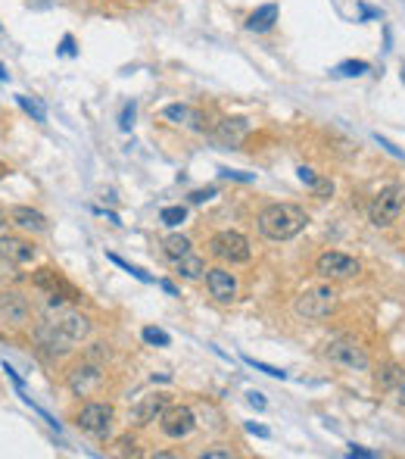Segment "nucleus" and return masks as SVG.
Instances as JSON below:
<instances>
[{"label": "nucleus", "mask_w": 405, "mask_h": 459, "mask_svg": "<svg viewBox=\"0 0 405 459\" xmlns=\"http://www.w3.org/2000/svg\"><path fill=\"white\" fill-rule=\"evenodd\" d=\"M256 222L268 240H290L309 225V212L296 203H268Z\"/></svg>", "instance_id": "1"}, {"label": "nucleus", "mask_w": 405, "mask_h": 459, "mask_svg": "<svg viewBox=\"0 0 405 459\" xmlns=\"http://www.w3.org/2000/svg\"><path fill=\"white\" fill-rule=\"evenodd\" d=\"M337 303H340V294L334 284H318V288H309L296 297L293 312L306 322H318V319H328L337 310Z\"/></svg>", "instance_id": "2"}, {"label": "nucleus", "mask_w": 405, "mask_h": 459, "mask_svg": "<svg viewBox=\"0 0 405 459\" xmlns=\"http://www.w3.org/2000/svg\"><path fill=\"white\" fill-rule=\"evenodd\" d=\"M402 210H405V188L402 184H387V188H380V191L374 194V200H371L368 219L374 228H390L393 222L402 216Z\"/></svg>", "instance_id": "3"}, {"label": "nucleus", "mask_w": 405, "mask_h": 459, "mask_svg": "<svg viewBox=\"0 0 405 459\" xmlns=\"http://www.w3.org/2000/svg\"><path fill=\"white\" fill-rule=\"evenodd\" d=\"M322 356L330 362V366H340V369H350V372H368V353L365 347L358 344L356 338H334L324 344Z\"/></svg>", "instance_id": "4"}, {"label": "nucleus", "mask_w": 405, "mask_h": 459, "mask_svg": "<svg viewBox=\"0 0 405 459\" xmlns=\"http://www.w3.org/2000/svg\"><path fill=\"white\" fill-rule=\"evenodd\" d=\"M358 272H362V262L350 253H340V250H324L315 260V275L328 278V282H346V278H356Z\"/></svg>", "instance_id": "5"}, {"label": "nucleus", "mask_w": 405, "mask_h": 459, "mask_svg": "<svg viewBox=\"0 0 405 459\" xmlns=\"http://www.w3.org/2000/svg\"><path fill=\"white\" fill-rule=\"evenodd\" d=\"M209 253L222 262H231V266H240V262H250L252 247L250 240L240 232H218L209 238Z\"/></svg>", "instance_id": "6"}, {"label": "nucleus", "mask_w": 405, "mask_h": 459, "mask_svg": "<svg viewBox=\"0 0 405 459\" xmlns=\"http://www.w3.org/2000/svg\"><path fill=\"white\" fill-rule=\"evenodd\" d=\"M112 419H116V410H112V403H84L81 412H78L75 425L84 431V434H91V438L103 441L109 438V431H112Z\"/></svg>", "instance_id": "7"}, {"label": "nucleus", "mask_w": 405, "mask_h": 459, "mask_svg": "<svg viewBox=\"0 0 405 459\" xmlns=\"http://www.w3.org/2000/svg\"><path fill=\"white\" fill-rule=\"evenodd\" d=\"M31 284L50 297V303H63V300H69V303H78V300H81V294H78V290L72 288V284L66 282L63 275H60V269H53V266L38 269L35 275H31Z\"/></svg>", "instance_id": "8"}, {"label": "nucleus", "mask_w": 405, "mask_h": 459, "mask_svg": "<svg viewBox=\"0 0 405 459\" xmlns=\"http://www.w3.org/2000/svg\"><path fill=\"white\" fill-rule=\"evenodd\" d=\"M103 382H106V378H103V366H100V362H94V360H88V356H84V360L69 372V378H66V384H69V390L75 397L97 394V390L103 388Z\"/></svg>", "instance_id": "9"}, {"label": "nucleus", "mask_w": 405, "mask_h": 459, "mask_svg": "<svg viewBox=\"0 0 405 459\" xmlns=\"http://www.w3.org/2000/svg\"><path fill=\"white\" fill-rule=\"evenodd\" d=\"M35 340H38L41 350H47L50 356H69L72 350H75V340H72L60 325H53L47 316L35 322Z\"/></svg>", "instance_id": "10"}, {"label": "nucleus", "mask_w": 405, "mask_h": 459, "mask_svg": "<svg viewBox=\"0 0 405 459\" xmlns=\"http://www.w3.org/2000/svg\"><path fill=\"white\" fill-rule=\"evenodd\" d=\"M47 319L53 322V325L63 328L75 344H81V340L91 334V319L81 316V312H75V310H69V306H63V303H50Z\"/></svg>", "instance_id": "11"}, {"label": "nucleus", "mask_w": 405, "mask_h": 459, "mask_svg": "<svg viewBox=\"0 0 405 459\" xmlns=\"http://www.w3.org/2000/svg\"><path fill=\"white\" fill-rule=\"evenodd\" d=\"M196 428V412L190 406H168L159 416V431L172 441H184L190 438Z\"/></svg>", "instance_id": "12"}, {"label": "nucleus", "mask_w": 405, "mask_h": 459, "mask_svg": "<svg viewBox=\"0 0 405 459\" xmlns=\"http://www.w3.org/2000/svg\"><path fill=\"white\" fill-rule=\"evenodd\" d=\"M206 290H209V297L218 300V303H234L237 300V278H234L231 269L212 266V269H206Z\"/></svg>", "instance_id": "13"}, {"label": "nucleus", "mask_w": 405, "mask_h": 459, "mask_svg": "<svg viewBox=\"0 0 405 459\" xmlns=\"http://www.w3.org/2000/svg\"><path fill=\"white\" fill-rule=\"evenodd\" d=\"M168 406H172V394H162V390L140 397V400L131 406V425H150V422H156V419H159Z\"/></svg>", "instance_id": "14"}, {"label": "nucleus", "mask_w": 405, "mask_h": 459, "mask_svg": "<svg viewBox=\"0 0 405 459\" xmlns=\"http://www.w3.org/2000/svg\"><path fill=\"white\" fill-rule=\"evenodd\" d=\"M0 256L13 266H28L38 256V247L19 234H0Z\"/></svg>", "instance_id": "15"}, {"label": "nucleus", "mask_w": 405, "mask_h": 459, "mask_svg": "<svg viewBox=\"0 0 405 459\" xmlns=\"http://www.w3.org/2000/svg\"><path fill=\"white\" fill-rule=\"evenodd\" d=\"M0 316L7 319L10 325H25L28 319H31V306L16 290H0Z\"/></svg>", "instance_id": "16"}, {"label": "nucleus", "mask_w": 405, "mask_h": 459, "mask_svg": "<svg viewBox=\"0 0 405 459\" xmlns=\"http://www.w3.org/2000/svg\"><path fill=\"white\" fill-rule=\"evenodd\" d=\"M10 222H13L16 228H22V232H31V234H44L50 228L47 216L38 210H31V206H10Z\"/></svg>", "instance_id": "17"}, {"label": "nucleus", "mask_w": 405, "mask_h": 459, "mask_svg": "<svg viewBox=\"0 0 405 459\" xmlns=\"http://www.w3.org/2000/svg\"><path fill=\"white\" fill-rule=\"evenodd\" d=\"M172 266H175V272L181 278H187V282H196V278H202L206 275V260H202L200 253H184L181 260H172Z\"/></svg>", "instance_id": "18"}, {"label": "nucleus", "mask_w": 405, "mask_h": 459, "mask_svg": "<svg viewBox=\"0 0 405 459\" xmlns=\"http://www.w3.org/2000/svg\"><path fill=\"white\" fill-rule=\"evenodd\" d=\"M274 22H278V3H265L246 16V32H268L274 29Z\"/></svg>", "instance_id": "19"}, {"label": "nucleus", "mask_w": 405, "mask_h": 459, "mask_svg": "<svg viewBox=\"0 0 405 459\" xmlns=\"http://www.w3.org/2000/svg\"><path fill=\"white\" fill-rule=\"evenodd\" d=\"M246 132H250V122L246 119H222L215 128V138L222 144H237Z\"/></svg>", "instance_id": "20"}, {"label": "nucleus", "mask_w": 405, "mask_h": 459, "mask_svg": "<svg viewBox=\"0 0 405 459\" xmlns=\"http://www.w3.org/2000/svg\"><path fill=\"white\" fill-rule=\"evenodd\" d=\"M402 378H405V369L399 366V362H384V366L374 372V384H378L380 390H396Z\"/></svg>", "instance_id": "21"}, {"label": "nucleus", "mask_w": 405, "mask_h": 459, "mask_svg": "<svg viewBox=\"0 0 405 459\" xmlns=\"http://www.w3.org/2000/svg\"><path fill=\"white\" fill-rule=\"evenodd\" d=\"M190 250H194V244H190L187 234H166V238H162V253H166L168 260H181Z\"/></svg>", "instance_id": "22"}, {"label": "nucleus", "mask_w": 405, "mask_h": 459, "mask_svg": "<svg viewBox=\"0 0 405 459\" xmlns=\"http://www.w3.org/2000/svg\"><path fill=\"white\" fill-rule=\"evenodd\" d=\"M334 72L343 78H358V75H365V72H371V63H365V60H343Z\"/></svg>", "instance_id": "23"}, {"label": "nucleus", "mask_w": 405, "mask_h": 459, "mask_svg": "<svg viewBox=\"0 0 405 459\" xmlns=\"http://www.w3.org/2000/svg\"><path fill=\"white\" fill-rule=\"evenodd\" d=\"M159 219L166 222L168 228H178V225H181L184 219H187V206H162Z\"/></svg>", "instance_id": "24"}, {"label": "nucleus", "mask_w": 405, "mask_h": 459, "mask_svg": "<svg viewBox=\"0 0 405 459\" xmlns=\"http://www.w3.org/2000/svg\"><path fill=\"white\" fill-rule=\"evenodd\" d=\"M109 262H116V266H119V269H125V272H131V275L138 278V282H144V284H153V275H147L144 269H138V266H131V262H125V260H122V256L109 253Z\"/></svg>", "instance_id": "25"}, {"label": "nucleus", "mask_w": 405, "mask_h": 459, "mask_svg": "<svg viewBox=\"0 0 405 459\" xmlns=\"http://www.w3.org/2000/svg\"><path fill=\"white\" fill-rule=\"evenodd\" d=\"M140 338L147 340V344H153V347H168V344H172V338H168L162 328H156V325H147L144 332H140Z\"/></svg>", "instance_id": "26"}, {"label": "nucleus", "mask_w": 405, "mask_h": 459, "mask_svg": "<svg viewBox=\"0 0 405 459\" xmlns=\"http://www.w3.org/2000/svg\"><path fill=\"white\" fill-rule=\"evenodd\" d=\"M244 362H246V366H252V369H256V372H265L268 378H280V382H284V378H287V372H284V369H274V366H268V362H259V360H252V356H244Z\"/></svg>", "instance_id": "27"}, {"label": "nucleus", "mask_w": 405, "mask_h": 459, "mask_svg": "<svg viewBox=\"0 0 405 459\" xmlns=\"http://www.w3.org/2000/svg\"><path fill=\"white\" fill-rule=\"evenodd\" d=\"M312 194L318 200H324V197H330V194H334V182H330V178H315V184H312Z\"/></svg>", "instance_id": "28"}, {"label": "nucleus", "mask_w": 405, "mask_h": 459, "mask_svg": "<svg viewBox=\"0 0 405 459\" xmlns=\"http://www.w3.org/2000/svg\"><path fill=\"white\" fill-rule=\"evenodd\" d=\"M134 116H138V106H134V100H131V103L122 106V116H119V128H122V132H128V128L134 125Z\"/></svg>", "instance_id": "29"}, {"label": "nucleus", "mask_w": 405, "mask_h": 459, "mask_svg": "<svg viewBox=\"0 0 405 459\" xmlns=\"http://www.w3.org/2000/svg\"><path fill=\"white\" fill-rule=\"evenodd\" d=\"M16 100H19V106H22V110H25V113H31V116H35V122H44V110L35 103V100H28L25 94H19V97H16Z\"/></svg>", "instance_id": "30"}, {"label": "nucleus", "mask_w": 405, "mask_h": 459, "mask_svg": "<svg viewBox=\"0 0 405 459\" xmlns=\"http://www.w3.org/2000/svg\"><path fill=\"white\" fill-rule=\"evenodd\" d=\"M234 453L228 450V447H206V450L200 453V459H231Z\"/></svg>", "instance_id": "31"}, {"label": "nucleus", "mask_w": 405, "mask_h": 459, "mask_svg": "<svg viewBox=\"0 0 405 459\" xmlns=\"http://www.w3.org/2000/svg\"><path fill=\"white\" fill-rule=\"evenodd\" d=\"M212 197H218V188H200V191L190 194V203H206Z\"/></svg>", "instance_id": "32"}, {"label": "nucleus", "mask_w": 405, "mask_h": 459, "mask_svg": "<svg viewBox=\"0 0 405 459\" xmlns=\"http://www.w3.org/2000/svg\"><path fill=\"white\" fill-rule=\"evenodd\" d=\"M128 453H131V456H138V441H134V438H122L119 441V456H128Z\"/></svg>", "instance_id": "33"}, {"label": "nucleus", "mask_w": 405, "mask_h": 459, "mask_svg": "<svg viewBox=\"0 0 405 459\" xmlns=\"http://www.w3.org/2000/svg\"><path fill=\"white\" fill-rule=\"evenodd\" d=\"M374 138H378V144H380V147H384L390 156H396V160H405V153H402V150H399V147H393V144L387 141V138H380V134H374Z\"/></svg>", "instance_id": "34"}, {"label": "nucleus", "mask_w": 405, "mask_h": 459, "mask_svg": "<svg viewBox=\"0 0 405 459\" xmlns=\"http://www.w3.org/2000/svg\"><path fill=\"white\" fill-rule=\"evenodd\" d=\"M296 175H300V182L309 184V188H312L315 178H318V175H315V169H309V166H300V169H296Z\"/></svg>", "instance_id": "35"}, {"label": "nucleus", "mask_w": 405, "mask_h": 459, "mask_svg": "<svg viewBox=\"0 0 405 459\" xmlns=\"http://www.w3.org/2000/svg\"><path fill=\"white\" fill-rule=\"evenodd\" d=\"M246 431L256 434V438H272V431H268L265 425H256V422H246Z\"/></svg>", "instance_id": "36"}, {"label": "nucleus", "mask_w": 405, "mask_h": 459, "mask_svg": "<svg viewBox=\"0 0 405 459\" xmlns=\"http://www.w3.org/2000/svg\"><path fill=\"white\" fill-rule=\"evenodd\" d=\"M246 400H250V406H256V410H265V397L259 394V390H250V394H246Z\"/></svg>", "instance_id": "37"}, {"label": "nucleus", "mask_w": 405, "mask_h": 459, "mask_svg": "<svg viewBox=\"0 0 405 459\" xmlns=\"http://www.w3.org/2000/svg\"><path fill=\"white\" fill-rule=\"evenodd\" d=\"M224 178H237V182H252L250 172H234V169H218Z\"/></svg>", "instance_id": "38"}, {"label": "nucleus", "mask_w": 405, "mask_h": 459, "mask_svg": "<svg viewBox=\"0 0 405 459\" xmlns=\"http://www.w3.org/2000/svg\"><path fill=\"white\" fill-rule=\"evenodd\" d=\"M350 456H362V459H374V456H378V453H374V450H365V447H356V444H352V447H350Z\"/></svg>", "instance_id": "39"}, {"label": "nucleus", "mask_w": 405, "mask_h": 459, "mask_svg": "<svg viewBox=\"0 0 405 459\" xmlns=\"http://www.w3.org/2000/svg\"><path fill=\"white\" fill-rule=\"evenodd\" d=\"M60 53H66V57H72V53H75V41H72V35L63 38V47H60Z\"/></svg>", "instance_id": "40"}, {"label": "nucleus", "mask_w": 405, "mask_h": 459, "mask_svg": "<svg viewBox=\"0 0 405 459\" xmlns=\"http://www.w3.org/2000/svg\"><path fill=\"white\" fill-rule=\"evenodd\" d=\"M396 403H399V406H402V410H405V378H402V382H399V388H396Z\"/></svg>", "instance_id": "41"}, {"label": "nucleus", "mask_w": 405, "mask_h": 459, "mask_svg": "<svg viewBox=\"0 0 405 459\" xmlns=\"http://www.w3.org/2000/svg\"><path fill=\"white\" fill-rule=\"evenodd\" d=\"M159 288H162V290H166V294L178 297V288H175V284H172V282H166V278H162V282H159Z\"/></svg>", "instance_id": "42"}, {"label": "nucleus", "mask_w": 405, "mask_h": 459, "mask_svg": "<svg viewBox=\"0 0 405 459\" xmlns=\"http://www.w3.org/2000/svg\"><path fill=\"white\" fill-rule=\"evenodd\" d=\"M362 16H365V19H371V16H380V10H371V7H365V3H362Z\"/></svg>", "instance_id": "43"}, {"label": "nucleus", "mask_w": 405, "mask_h": 459, "mask_svg": "<svg viewBox=\"0 0 405 459\" xmlns=\"http://www.w3.org/2000/svg\"><path fill=\"white\" fill-rule=\"evenodd\" d=\"M7 219H10V216H7V212H3V210H0V232L7 228Z\"/></svg>", "instance_id": "44"}, {"label": "nucleus", "mask_w": 405, "mask_h": 459, "mask_svg": "<svg viewBox=\"0 0 405 459\" xmlns=\"http://www.w3.org/2000/svg\"><path fill=\"white\" fill-rule=\"evenodd\" d=\"M10 175V166L7 163H0V178H7Z\"/></svg>", "instance_id": "45"}, {"label": "nucleus", "mask_w": 405, "mask_h": 459, "mask_svg": "<svg viewBox=\"0 0 405 459\" xmlns=\"http://www.w3.org/2000/svg\"><path fill=\"white\" fill-rule=\"evenodd\" d=\"M7 78H10V72L3 69V66H0V82H7Z\"/></svg>", "instance_id": "46"}, {"label": "nucleus", "mask_w": 405, "mask_h": 459, "mask_svg": "<svg viewBox=\"0 0 405 459\" xmlns=\"http://www.w3.org/2000/svg\"><path fill=\"white\" fill-rule=\"evenodd\" d=\"M399 78H402V85H405V63H402V72H399Z\"/></svg>", "instance_id": "47"}]
</instances>
